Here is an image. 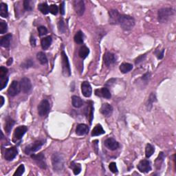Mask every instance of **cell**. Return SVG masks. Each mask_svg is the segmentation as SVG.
Returning a JSON list of instances; mask_svg holds the SVG:
<instances>
[{
	"instance_id": "obj_1",
	"label": "cell",
	"mask_w": 176,
	"mask_h": 176,
	"mask_svg": "<svg viewBox=\"0 0 176 176\" xmlns=\"http://www.w3.org/2000/svg\"><path fill=\"white\" fill-rule=\"evenodd\" d=\"M175 12L171 8H163L158 10V18L159 22L167 23L168 22L174 15Z\"/></svg>"
},
{
	"instance_id": "obj_2",
	"label": "cell",
	"mask_w": 176,
	"mask_h": 176,
	"mask_svg": "<svg viewBox=\"0 0 176 176\" xmlns=\"http://www.w3.org/2000/svg\"><path fill=\"white\" fill-rule=\"evenodd\" d=\"M119 24L124 30H131L135 26V19L129 15L122 14L119 19Z\"/></svg>"
},
{
	"instance_id": "obj_3",
	"label": "cell",
	"mask_w": 176,
	"mask_h": 176,
	"mask_svg": "<svg viewBox=\"0 0 176 176\" xmlns=\"http://www.w3.org/2000/svg\"><path fill=\"white\" fill-rule=\"evenodd\" d=\"M52 163L54 171H61L64 167L63 157L60 154H54L52 156Z\"/></svg>"
},
{
	"instance_id": "obj_4",
	"label": "cell",
	"mask_w": 176,
	"mask_h": 176,
	"mask_svg": "<svg viewBox=\"0 0 176 176\" xmlns=\"http://www.w3.org/2000/svg\"><path fill=\"white\" fill-rule=\"evenodd\" d=\"M61 58H62V71L63 74L66 76H70L71 75V69L70 63L68 56H67L66 52L62 51L61 53Z\"/></svg>"
},
{
	"instance_id": "obj_5",
	"label": "cell",
	"mask_w": 176,
	"mask_h": 176,
	"mask_svg": "<svg viewBox=\"0 0 176 176\" xmlns=\"http://www.w3.org/2000/svg\"><path fill=\"white\" fill-rule=\"evenodd\" d=\"M44 144L43 141L42 140H37L34 143L30 144V145L27 146L26 149H25V152L27 155L32 154L33 153L37 151L41 148V146H43Z\"/></svg>"
},
{
	"instance_id": "obj_6",
	"label": "cell",
	"mask_w": 176,
	"mask_h": 176,
	"mask_svg": "<svg viewBox=\"0 0 176 176\" xmlns=\"http://www.w3.org/2000/svg\"><path fill=\"white\" fill-rule=\"evenodd\" d=\"M50 102L47 100H43L38 105V114L40 116H45L50 112Z\"/></svg>"
},
{
	"instance_id": "obj_7",
	"label": "cell",
	"mask_w": 176,
	"mask_h": 176,
	"mask_svg": "<svg viewBox=\"0 0 176 176\" xmlns=\"http://www.w3.org/2000/svg\"><path fill=\"white\" fill-rule=\"evenodd\" d=\"M31 158L33 159L35 162H37V164H38L39 167H41V169H46V164L45 161V156L43 153H40V154L35 155L32 154L31 155Z\"/></svg>"
},
{
	"instance_id": "obj_8",
	"label": "cell",
	"mask_w": 176,
	"mask_h": 176,
	"mask_svg": "<svg viewBox=\"0 0 176 176\" xmlns=\"http://www.w3.org/2000/svg\"><path fill=\"white\" fill-rule=\"evenodd\" d=\"M73 5H74L75 12L79 16H82L84 14L85 9L84 1L82 0H75L73 2Z\"/></svg>"
},
{
	"instance_id": "obj_9",
	"label": "cell",
	"mask_w": 176,
	"mask_h": 176,
	"mask_svg": "<svg viewBox=\"0 0 176 176\" xmlns=\"http://www.w3.org/2000/svg\"><path fill=\"white\" fill-rule=\"evenodd\" d=\"M21 91L20 83L17 81H13L10 84L9 88L8 89V92L10 96H15L19 93Z\"/></svg>"
},
{
	"instance_id": "obj_10",
	"label": "cell",
	"mask_w": 176,
	"mask_h": 176,
	"mask_svg": "<svg viewBox=\"0 0 176 176\" xmlns=\"http://www.w3.org/2000/svg\"><path fill=\"white\" fill-rule=\"evenodd\" d=\"M137 167L141 173H148L151 170L150 162L147 160H142L140 161Z\"/></svg>"
},
{
	"instance_id": "obj_11",
	"label": "cell",
	"mask_w": 176,
	"mask_h": 176,
	"mask_svg": "<svg viewBox=\"0 0 176 176\" xmlns=\"http://www.w3.org/2000/svg\"><path fill=\"white\" fill-rule=\"evenodd\" d=\"M17 154L18 151L16 147L13 146V147L8 148L6 150L5 154H4V158L8 161H11L15 158Z\"/></svg>"
},
{
	"instance_id": "obj_12",
	"label": "cell",
	"mask_w": 176,
	"mask_h": 176,
	"mask_svg": "<svg viewBox=\"0 0 176 176\" xmlns=\"http://www.w3.org/2000/svg\"><path fill=\"white\" fill-rule=\"evenodd\" d=\"M19 83L21 89L22 90L23 92H24V93H28V92H30L31 89H32V84H31L30 79L24 77V78L22 79Z\"/></svg>"
},
{
	"instance_id": "obj_13",
	"label": "cell",
	"mask_w": 176,
	"mask_h": 176,
	"mask_svg": "<svg viewBox=\"0 0 176 176\" xmlns=\"http://www.w3.org/2000/svg\"><path fill=\"white\" fill-rule=\"evenodd\" d=\"M110 15V24L112 25L119 24V19H120V14L118 10H111L109 12Z\"/></svg>"
},
{
	"instance_id": "obj_14",
	"label": "cell",
	"mask_w": 176,
	"mask_h": 176,
	"mask_svg": "<svg viewBox=\"0 0 176 176\" xmlns=\"http://www.w3.org/2000/svg\"><path fill=\"white\" fill-rule=\"evenodd\" d=\"M27 129H28L27 127L26 126H24V125L17 127L14 132V140H19L22 139L23 136H24V134L27 131Z\"/></svg>"
},
{
	"instance_id": "obj_15",
	"label": "cell",
	"mask_w": 176,
	"mask_h": 176,
	"mask_svg": "<svg viewBox=\"0 0 176 176\" xmlns=\"http://www.w3.org/2000/svg\"><path fill=\"white\" fill-rule=\"evenodd\" d=\"M105 145L110 150L114 151L119 147V143L114 138H107L105 140Z\"/></svg>"
},
{
	"instance_id": "obj_16",
	"label": "cell",
	"mask_w": 176,
	"mask_h": 176,
	"mask_svg": "<svg viewBox=\"0 0 176 176\" xmlns=\"http://www.w3.org/2000/svg\"><path fill=\"white\" fill-rule=\"evenodd\" d=\"M81 92L85 97H90L92 94V89L90 84L87 81H84L81 84Z\"/></svg>"
},
{
	"instance_id": "obj_17",
	"label": "cell",
	"mask_w": 176,
	"mask_h": 176,
	"mask_svg": "<svg viewBox=\"0 0 176 176\" xmlns=\"http://www.w3.org/2000/svg\"><path fill=\"white\" fill-rule=\"evenodd\" d=\"M103 60L105 66L109 67L116 62V57L114 54L111 52H106L103 56Z\"/></svg>"
},
{
	"instance_id": "obj_18",
	"label": "cell",
	"mask_w": 176,
	"mask_h": 176,
	"mask_svg": "<svg viewBox=\"0 0 176 176\" xmlns=\"http://www.w3.org/2000/svg\"><path fill=\"white\" fill-rule=\"evenodd\" d=\"M95 94L96 96H100V97L107 98V99L112 97V95H111L110 90H109L108 88L107 87H102L101 89H96Z\"/></svg>"
},
{
	"instance_id": "obj_19",
	"label": "cell",
	"mask_w": 176,
	"mask_h": 176,
	"mask_svg": "<svg viewBox=\"0 0 176 176\" xmlns=\"http://www.w3.org/2000/svg\"><path fill=\"white\" fill-rule=\"evenodd\" d=\"M100 113L103 114L104 116H110L112 114L113 112V107L111 105L108 103H103L101 107H100Z\"/></svg>"
},
{
	"instance_id": "obj_20",
	"label": "cell",
	"mask_w": 176,
	"mask_h": 176,
	"mask_svg": "<svg viewBox=\"0 0 176 176\" xmlns=\"http://www.w3.org/2000/svg\"><path fill=\"white\" fill-rule=\"evenodd\" d=\"M88 131H89V127L85 124L79 125L76 129V133L78 136L86 135Z\"/></svg>"
},
{
	"instance_id": "obj_21",
	"label": "cell",
	"mask_w": 176,
	"mask_h": 176,
	"mask_svg": "<svg viewBox=\"0 0 176 176\" xmlns=\"http://www.w3.org/2000/svg\"><path fill=\"white\" fill-rule=\"evenodd\" d=\"M12 39V35L10 34L6 35L5 36L2 37L0 41V45L1 47L8 48L10 45V41Z\"/></svg>"
},
{
	"instance_id": "obj_22",
	"label": "cell",
	"mask_w": 176,
	"mask_h": 176,
	"mask_svg": "<svg viewBox=\"0 0 176 176\" xmlns=\"http://www.w3.org/2000/svg\"><path fill=\"white\" fill-rule=\"evenodd\" d=\"M52 41V37L50 36H48L41 39V47L43 50H47L48 48L50 47V45H51Z\"/></svg>"
},
{
	"instance_id": "obj_23",
	"label": "cell",
	"mask_w": 176,
	"mask_h": 176,
	"mask_svg": "<svg viewBox=\"0 0 176 176\" xmlns=\"http://www.w3.org/2000/svg\"><path fill=\"white\" fill-rule=\"evenodd\" d=\"M105 131L102 128V127L100 125H97L94 127L93 130L92 131V136H100L102 134H104Z\"/></svg>"
},
{
	"instance_id": "obj_24",
	"label": "cell",
	"mask_w": 176,
	"mask_h": 176,
	"mask_svg": "<svg viewBox=\"0 0 176 176\" xmlns=\"http://www.w3.org/2000/svg\"><path fill=\"white\" fill-rule=\"evenodd\" d=\"M119 69H120L121 72L123 73V74H125V73L130 72L133 69V66H132V64L129 63H123L120 66Z\"/></svg>"
},
{
	"instance_id": "obj_25",
	"label": "cell",
	"mask_w": 176,
	"mask_h": 176,
	"mask_svg": "<svg viewBox=\"0 0 176 176\" xmlns=\"http://www.w3.org/2000/svg\"><path fill=\"white\" fill-rule=\"evenodd\" d=\"M72 105L76 108H80L83 106V102L80 97L77 96H73L72 97Z\"/></svg>"
},
{
	"instance_id": "obj_26",
	"label": "cell",
	"mask_w": 176,
	"mask_h": 176,
	"mask_svg": "<svg viewBox=\"0 0 176 176\" xmlns=\"http://www.w3.org/2000/svg\"><path fill=\"white\" fill-rule=\"evenodd\" d=\"M14 125V120H12V119H11L10 118H8L7 119H6V121L5 123V127H4L6 133H10V132L11 131L12 128V127H13Z\"/></svg>"
},
{
	"instance_id": "obj_27",
	"label": "cell",
	"mask_w": 176,
	"mask_h": 176,
	"mask_svg": "<svg viewBox=\"0 0 176 176\" xmlns=\"http://www.w3.org/2000/svg\"><path fill=\"white\" fill-rule=\"evenodd\" d=\"M89 54V50L87 46L83 45L82 47L80 48L79 52V55L81 58L84 59L88 56V54Z\"/></svg>"
},
{
	"instance_id": "obj_28",
	"label": "cell",
	"mask_w": 176,
	"mask_h": 176,
	"mask_svg": "<svg viewBox=\"0 0 176 176\" xmlns=\"http://www.w3.org/2000/svg\"><path fill=\"white\" fill-rule=\"evenodd\" d=\"M0 15L4 18H7L8 17L7 4L4 3H1L0 4Z\"/></svg>"
},
{
	"instance_id": "obj_29",
	"label": "cell",
	"mask_w": 176,
	"mask_h": 176,
	"mask_svg": "<svg viewBox=\"0 0 176 176\" xmlns=\"http://www.w3.org/2000/svg\"><path fill=\"white\" fill-rule=\"evenodd\" d=\"M74 39L75 43H76L77 44H83L84 42V35H83V32H81V31L77 32L75 35Z\"/></svg>"
},
{
	"instance_id": "obj_30",
	"label": "cell",
	"mask_w": 176,
	"mask_h": 176,
	"mask_svg": "<svg viewBox=\"0 0 176 176\" xmlns=\"http://www.w3.org/2000/svg\"><path fill=\"white\" fill-rule=\"evenodd\" d=\"M155 151V149L151 144H147L145 148V156L146 158H150L154 154Z\"/></svg>"
},
{
	"instance_id": "obj_31",
	"label": "cell",
	"mask_w": 176,
	"mask_h": 176,
	"mask_svg": "<svg viewBox=\"0 0 176 176\" xmlns=\"http://www.w3.org/2000/svg\"><path fill=\"white\" fill-rule=\"evenodd\" d=\"M37 58L41 64L45 65L48 63L47 56H46L45 54L42 52H39V53H37Z\"/></svg>"
},
{
	"instance_id": "obj_32",
	"label": "cell",
	"mask_w": 176,
	"mask_h": 176,
	"mask_svg": "<svg viewBox=\"0 0 176 176\" xmlns=\"http://www.w3.org/2000/svg\"><path fill=\"white\" fill-rule=\"evenodd\" d=\"M38 9L40 10L41 12L43 14H47L50 12V7L46 3L40 4L38 6Z\"/></svg>"
},
{
	"instance_id": "obj_33",
	"label": "cell",
	"mask_w": 176,
	"mask_h": 176,
	"mask_svg": "<svg viewBox=\"0 0 176 176\" xmlns=\"http://www.w3.org/2000/svg\"><path fill=\"white\" fill-rule=\"evenodd\" d=\"M70 168L73 170L74 175H78L80 173L81 171V166L80 164H76L74 162H72L70 164Z\"/></svg>"
},
{
	"instance_id": "obj_34",
	"label": "cell",
	"mask_w": 176,
	"mask_h": 176,
	"mask_svg": "<svg viewBox=\"0 0 176 176\" xmlns=\"http://www.w3.org/2000/svg\"><path fill=\"white\" fill-rule=\"evenodd\" d=\"M164 158V154H163L162 152H160V154H159L158 158L156 159V166L157 167V169H160V168L161 164H162V162H163Z\"/></svg>"
},
{
	"instance_id": "obj_35",
	"label": "cell",
	"mask_w": 176,
	"mask_h": 176,
	"mask_svg": "<svg viewBox=\"0 0 176 176\" xmlns=\"http://www.w3.org/2000/svg\"><path fill=\"white\" fill-rule=\"evenodd\" d=\"M25 171V167L24 164H20L19 167L17 169L15 173H14V176H20L24 174Z\"/></svg>"
},
{
	"instance_id": "obj_36",
	"label": "cell",
	"mask_w": 176,
	"mask_h": 176,
	"mask_svg": "<svg viewBox=\"0 0 176 176\" xmlns=\"http://www.w3.org/2000/svg\"><path fill=\"white\" fill-rule=\"evenodd\" d=\"M32 3V1H30V0H25V1H24V9L27 10V11H31L33 8V6L31 5V4Z\"/></svg>"
},
{
	"instance_id": "obj_37",
	"label": "cell",
	"mask_w": 176,
	"mask_h": 176,
	"mask_svg": "<svg viewBox=\"0 0 176 176\" xmlns=\"http://www.w3.org/2000/svg\"><path fill=\"white\" fill-rule=\"evenodd\" d=\"M8 30V26L7 24L4 21H1L0 22V33L1 34H4L7 32Z\"/></svg>"
},
{
	"instance_id": "obj_38",
	"label": "cell",
	"mask_w": 176,
	"mask_h": 176,
	"mask_svg": "<svg viewBox=\"0 0 176 176\" xmlns=\"http://www.w3.org/2000/svg\"><path fill=\"white\" fill-rule=\"evenodd\" d=\"M58 31L61 33H65L66 30V25H65V23L62 19L60 20L58 23Z\"/></svg>"
},
{
	"instance_id": "obj_39",
	"label": "cell",
	"mask_w": 176,
	"mask_h": 176,
	"mask_svg": "<svg viewBox=\"0 0 176 176\" xmlns=\"http://www.w3.org/2000/svg\"><path fill=\"white\" fill-rule=\"evenodd\" d=\"M33 62L32 60L30 59H28L26 61H25L21 65V66L22 67V68H30V67H32L33 66Z\"/></svg>"
},
{
	"instance_id": "obj_40",
	"label": "cell",
	"mask_w": 176,
	"mask_h": 176,
	"mask_svg": "<svg viewBox=\"0 0 176 176\" xmlns=\"http://www.w3.org/2000/svg\"><path fill=\"white\" fill-rule=\"evenodd\" d=\"M58 11V7H57V6L55 5V4H52V5L50 6V13L54 14V15H56V14H57Z\"/></svg>"
},
{
	"instance_id": "obj_41",
	"label": "cell",
	"mask_w": 176,
	"mask_h": 176,
	"mask_svg": "<svg viewBox=\"0 0 176 176\" xmlns=\"http://www.w3.org/2000/svg\"><path fill=\"white\" fill-rule=\"evenodd\" d=\"M8 78L7 76L0 79V83H1V89H3L6 87V86L8 84Z\"/></svg>"
},
{
	"instance_id": "obj_42",
	"label": "cell",
	"mask_w": 176,
	"mask_h": 176,
	"mask_svg": "<svg viewBox=\"0 0 176 176\" xmlns=\"http://www.w3.org/2000/svg\"><path fill=\"white\" fill-rule=\"evenodd\" d=\"M8 69L6 68L5 67H1L0 68V79L4 78V77L6 76V74H8Z\"/></svg>"
},
{
	"instance_id": "obj_43",
	"label": "cell",
	"mask_w": 176,
	"mask_h": 176,
	"mask_svg": "<svg viewBox=\"0 0 176 176\" xmlns=\"http://www.w3.org/2000/svg\"><path fill=\"white\" fill-rule=\"evenodd\" d=\"M38 32L39 36H43L48 33V30L45 26H40L38 28Z\"/></svg>"
},
{
	"instance_id": "obj_44",
	"label": "cell",
	"mask_w": 176,
	"mask_h": 176,
	"mask_svg": "<svg viewBox=\"0 0 176 176\" xmlns=\"http://www.w3.org/2000/svg\"><path fill=\"white\" fill-rule=\"evenodd\" d=\"M109 169H110V170L114 173L118 172V169H117L116 164L115 162H111L110 165H109Z\"/></svg>"
},
{
	"instance_id": "obj_45",
	"label": "cell",
	"mask_w": 176,
	"mask_h": 176,
	"mask_svg": "<svg viewBox=\"0 0 176 176\" xmlns=\"http://www.w3.org/2000/svg\"><path fill=\"white\" fill-rule=\"evenodd\" d=\"M155 101H156V96H155V94L151 93L149 96V103L147 105V106H151L153 102Z\"/></svg>"
},
{
	"instance_id": "obj_46",
	"label": "cell",
	"mask_w": 176,
	"mask_h": 176,
	"mask_svg": "<svg viewBox=\"0 0 176 176\" xmlns=\"http://www.w3.org/2000/svg\"><path fill=\"white\" fill-rule=\"evenodd\" d=\"M146 57V54H142V55H140L138 56V57L136 58V61H135V63L136 65L139 64L140 63H141L144 60V58H145Z\"/></svg>"
},
{
	"instance_id": "obj_47",
	"label": "cell",
	"mask_w": 176,
	"mask_h": 176,
	"mask_svg": "<svg viewBox=\"0 0 176 176\" xmlns=\"http://www.w3.org/2000/svg\"><path fill=\"white\" fill-rule=\"evenodd\" d=\"M164 50H162L161 52H156V56H157V57H158V59H162V58H163V56H164Z\"/></svg>"
},
{
	"instance_id": "obj_48",
	"label": "cell",
	"mask_w": 176,
	"mask_h": 176,
	"mask_svg": "<svg viewBox=\"0 0 176 176\" xmlns=\"http://www.w3.org/2000/svg\"><path fill=\"white\" fill-rule=\"evenodd\" d=\"M60 12H61V14H65V2L63 1L61 4L60 5Z\"/></svg>"
},
{
	"instance_id": "obj_49",
	"label": "cell",
	"mask_w": 176,
	"mask_h": 176,
	"mask_svg": "<svg viewBox=\"0 0 176 176\" xmlns=\"http://www.w3.org/2000/svg\"><path fill=\"white\" fill-rule=\"evenodd\" d=\"M149 77H150V73L147 72V73H146L144 76H142V79L143 81H146V82H147V81H149Z\"/></svg>"
},
{
	"instance_id": "obj_50",
	"label": "cell",
	"mask_w": 176,
	"mask_h": 176,
	"mask_svg": "<svg viewBox=\"0 0 176 176\" xmlns=\"http://www.w3.org/2000/svg\"><path fill=\"white\" fill-rule=\"evenodd\" d=\"M30 44L32 47H35L36 46V39H35L34 37H30Z\"/></svg>"
},
{
	"instance_id": "obj_51",
	"label": "cell",
	"mask_w": 176,
	"mask_h": 176,
	"mask_svg": "<svg viewBox=\"0 0 176 176\" xmlns=\"http://www.w3.org/2000/svg\"><path fill=\"white\" fill-rule=\"evenodd\" d=\"M12 58H9V59H8V61H7V65L8 66H10V65H11L12 63Z\"/></svg>"
},
{
	"instance_id": "obj_52",
	"label": "cell",
	"mask_w": 176,
	"mask_h": 176,
	"mask_svg": "<svg viewBox=\"0 0 176 176\" xmlns=\"http://www.w3.org/2000/svg\"><path fill=\"white\" fill-rule=\"evenodd\" d=\"M1 107L3 106V105L4 103V98L3 96H1Z\"/></svg>"
}]
</instances>
